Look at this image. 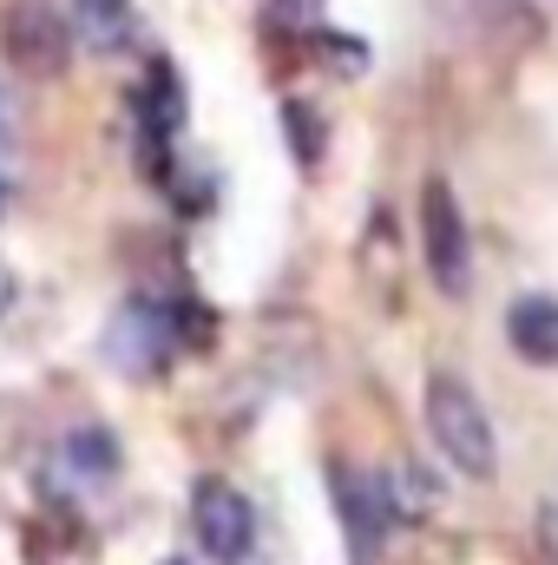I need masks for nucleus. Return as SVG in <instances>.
<instances>
[{
	"label": "nucleus",
	"instance_id": "obj_1",
	"mask_svg": "<svg viewBox=\"0 0 558 565\" xmlns=\"http://www.w3.org/2000/svg\"><path fill=\"white\" fill-rule=\"evenodd\" d=\"M427 434L440 440V454L466 473V480H493L500 467V440L480 408V395L460 375H427Z\"/></svg>",
	"mask_w": 558,
	"mask_h": 565
},
{
	"label": "nucleus",
	"instance_id": "obj_2",
	"mask_svg": "<svg viewBox=\"0 0 558 565\" xmlns=\"http://www.w3.org/2000/svg\"><path fill=\"white\" fill-rule=\"evenodd\" d=\"M420 250H427V270H433L440 296L473 289V237H466V217H460V198L447 178L420 184Z\"/></svg>",
	"mask_w": 558,
	"mask_h": 565
},
{
	"label": "nucleus",
	"instance_id": "obj_3",
	"mask_svg": "<svg viewBox=\"0 0 558 565\" xmlns=\"http://www.w3.org/2000/svg\"><path fill=\"white\" fill-rule=\"evenodd\" d=\"M178 342H184V335H178V309H164V302H151V296L119 302V316L106 322V355H112V369H126V375H164V362H171Z\"/></svg>",
	"mask_w": 558,
	"mask_h": 565
},
{
	"label": "nucleus",
	"instance_id": "obj_4",
	"mask_svg": "<svg viewBox=\"0 0 558 565\" xmlns=\"http://www.w3.org/2000/svg\"><path fill=\"white\" fill-rule=\"evenodd\" d=\"M66 46H73V26L46 0H13L0 13V53H7L13 73L53 79V73H66Z\"/></svg>",
	"mask_w": 558,
	"mask_h": 565
},
{
	"label": "nucleus",
	"instance_id": "obj_5",
	"mask_svg": "<svg viewBox=\"0 0 558 565\" xmlns=\"http://www.w3.org/2000/svg\"><path fill=\"white\" fill-rule=\"evenodd\" d=\"M335 520H342V533H348V553L362 565H375L382 546H388V526H395L388 487H382L368 467H335Z\"/></svg>",
	"mask_w": 558,
	"mask_h": 565
},
{
	"label": "nucleus",
	"instance_id": "obj_6",
	"mask_svg": "<svg viewBox=\"0 0 558 565\" xmlns=\"http://www.w3.org/2000/svg\"><path fill=\"white\" fill-rule=\"evenodd\" d=\"M191 533L211 559L237 565L257 540V520H250V500L230 487V480H197L191 487Z\"/></svg>",
	"mask_w": 558,
	"mask_h": 565
},
{
	"label": "nucleus",
	"instance_id": "obj_7",
	"mask_svg": "<svg viewBox=\"0 0 558 565\" xmlns=\"http://www.w3.org/2000/svg\"><path fill=\"white\" fill-rule=\"evenodd\" d=\"M132 113H139L144 164H151V171H164V145L178 139V126H184V86H178V73H171L164 60L144 73V86H139V99H132Z\"/></svg>",
	"mask_w": 558,
	"mask_h": 565
},
{
	"label": "nucleus",
	"instance_id": "obj_8",
	"mask_svg": "<svg viewBox=\"0 0 558 565\" xmlns=\"http://www.w3.org/2000/svg\"><path fill=\"white\" fill-rule=\"evenodd\" d=\"M506 342L533 369H558V296H519L506 309Z\"/></svg>",
	"mask_w": 558,
	"mask_h": 565
},
{
	"label": "nucleus",
	"instance_id": "obj_9",
	"mask_svg": "<svg viewBox=\"0 0 558 565\" xmlns=\"http://www.w3.org/2000/svg\"><path fill=\"white\" fill-rule=\"evenodd\" d=\"M73 26L93 53H126L139 40V7L132 0H73Z\"/></svg>",
	"mask_w": 558,
	"mask_h": 565
},
{
	"label": "nucleus",
	"instance_id": "obj_10",
	"mask_svg": "<svg viewBox=\"0 0 558 565\" xmlns=\"http://www.w3.org/2000/svg\"><path fill=\"white\" fill-rule=\"evenodd\" d=\"M26 559L33 565H93V533L73 513H46L26 526Z\"/></svg>",
	"mask_w": 558,
	"mask_h": 565
},
{
	"label": "nucleus",
	"instance_id": "obj_11",
	"mask_svg": "<svg viewBox=\"0 0 558 565\" xmlns=\"http://www.w3.org/2000/svg\"><path fill=\"white\" fill-rule=\"evenodd\" d=\"M382 487H388L395 520H427V513L440 507V487H433V473H427L420 460H395V467L382 473Z\"/></svg>",
	"mask_w": 558,
	"mask_h": 565
},
{
	"label": "nucleus",
	"instance_id": "obj_12",
	"mask_svg": "<svg viewBox=\"0 0 558 565\" xmlns=\"http://www.w3.org/2000/svg\"><path fill=\"white\" fill-rule=\"evenodd\" d=\"M60 454H66V467H79L86 480L119 473V440H112L106 427H79V434H66V440H60Z\"/></svg>",
	"mask_w": 558,
	"mask_h": 565
},
{
	"label": "nucleus",
	"instance_id": "obj_13",
	"mask_svg": "<svg viewBox=\"0 0 558 565\" xmlns=\"http://www.w3.org/2000/svg\"><path fill=\"white\" fill-rule=\"evenodd\" d=\"M282 126H289V151H296V164H315V158H322V119H315L309 99H289V106H282Z\"/></svg>",
	"mask_w": 558,
	"mask_h": 565
},
{
	"label": "nucleus",
	"instance_id": "obj_14",
	"mask_svg": "<svg viewBox=\"0 0 558 565\" xmlns=\"http://www.w3.org/2000/svg\"><path fill=\"white\" fill-rule=\"evenodd\" d=\"M270 20H282V26H315L322 20V0H270Z\"/></svg>",
	"mask_w": 558,
	"mask_h": 565
},
{
	"label": "nucleus",
	"instance_id": "obj_15",
	"mask_svg": "<svg viewBox=\"0 0 558 565\" xmlns=\"http://www.w3.org/2000/svg\"><path fill=\"white\" fill-rule=\"evenodd\" d=\"M539 546H546V559L558 565V500L552 507H539Z\"/></svg>",
	"mask_w": 558,
	"mask_h": 565
},
{
	"label": "nucleus",
	"instance_id": "obj_16",
	"mask_svg": "<svg viewBox=\"0 0 558 565\" xmlns=\"http://www.w3.org/2000/svg\"><path fill=\"white\" fill-rule=\"evenodd\" d=\"M7 302H13V270L0 264V309H7Z\"/></svg>",
	"mask_w": 558,
	"mask_h": 565
},
{
	"label": "nucleus",
	"instance_id": "obj_17",
	"mask_svg": "<svg viewBox=\"0 0 558 565\" xmlns=\"http://www.w3.org/2000/svg\"><path fill=\"white\" fill-rule=\"evenodd\" d=\"M13 132V106H7V93H0V139Z\"/></svg>",
	"mask_w": 558,
	"mask_h": 565
},
{
	"label": "nucleus",
	"instance_id": "obj_18",
	"mask_svg": "<svg viewBox=\"0 0 558 565\" xmlns=\"http://www.w3.org/2000/svg\"><path fill=\"white\" fill-rule=\"evenodd\" d=\"M164 565H191V559H164Z\"/></svg>",
	"mask_w": 558,
	"mask_h": 565
},
{
	"label": "nucleus",
	"instance_id": "obj_19",
	"mask_svg": "<svg viewBox=\"0 0 558 565\" xmlns=\"http://www.w3.org/2000/svg\"><path fill=\"white\" fill-rule=\"evenodd\" d=\"M0 198H7V191H0Z\"/></svg>",
	"mask_w": 558,
	"mask_h": 565
}]
</instances>
